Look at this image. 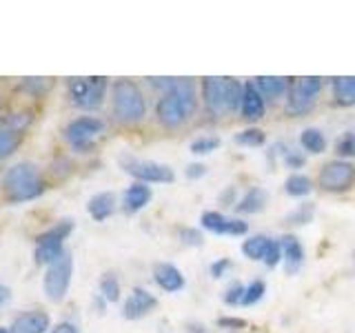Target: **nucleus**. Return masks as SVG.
<instances>
[{"label":"nucleus","instance_id":"nucleus-18","mask_svg":"<svg viewBox=\"0 0 355 333\" xmlns=\"http://www.w3.org/2000/svg\"><path fill=\"white\" fill-rule=\"evenodd\" d=\"M282 247V258L286 260V273H293L300 269V264L304 260V249L295 236H282L280 238Z\"/></svg>","mask_w":355,"mask_h":333},{"label":"nucleus","instance_id":"nucleus-31","mask_svg":"<svg viewBox=\"0 0 355 333\" xmlns=\"http://www.w3.org/2000/svg\"><path fill=\"white\" fill-rule=\"evenodd\" d=\"M49 87H51L49 78H25V80H22V89H25V92H29L31 96L47 94Z\"/></svg>","mask_w":355,"mask_h":333},{"label":"nucleus","instance_id":"nucleus-35","mask_svg":"<svg viewBox=\"0 0 355 333\" xmlns=\"http://www.w3.org/2000/svg\"><path fill=\"white\" fill-rule=\"evenodd\" d=\"M244 291H247V287H242L240 282L231 284V287L227 289V293H225V302H227V305H231V307L242 305V300H244Z\"/></svg>","mask_w":355,"mask_h":333},{"label":"nucleus","instance_id":"nucleus-22","mask_svg":"<svg viewBox=\"0 0 355 333\" xmlns=\"http://www.w3.org/2000/svg\"><path fill=\"white\" fill-rule=\"evenodd\" d=\"M333 96L340 105H355V76H344L333 80Z\"/></svg>","mask_w":355,"mask_h":333},{"label":"nucleus","instance_id":"nucleus-5","mask_svg":"<svg viewBox=\"0 0 355 333\" xmlns=\"http://www.w3.org/2000/svg\"><path fill=\"white\" fill-rule=\"evenodd\" d=\"M71 275H73V258L69 251H64L58 260L47 266V273H44V280H42L44 296H47L51 302H62L67 291H69Z\"/></svg>","mask_w":355,"mask_h":333},{"label":"nucleus","instance_id":"nucleus-8","mask_svg":"<svg viewBox=\"0 0 355 333\" xmlns=\"http://www.w3.org/2000/svg\"><path fill=\"white\" fill-rule=\"evenodd\" d=\"M120 164L129 176L136 178L138 182H173L175 180V173L171 166L160 164L155 160H140V158H133V155H120Z\"/></svg>","mask_w":355,"mask_h":333},{"label":"nucleus","instance_id":"nucleus-15","mask_svg":"<svg viewBox=\"0 0 355 333\" xmlns=\"http://www.w3.org/2000/svg\"><path fill=\"white\" fill-rule=\"evenodd\" d=\"M153 280L158 282V287L166 293H175L184 287V275L180 269L169 262H158L153 266Z\"/></svg>","mask_w":355,"mask_h":333},{"label":"nucleus","instance_id":"nucleus-19","mask_svg":"<svg viewBox=\"0 0 355 333\" xmlns=\"http://www.w3.org/2000/svg\"><path fill=\"white\" fill-rule=\"evenodd\" d=\"M87 211H89V216H92L96 222L107 220V218L116 211V196H114V194H109V191L96 194L92 200H89Z\"/></svg>","mask_w":355,"mask_h":333},{"label":"nucleus","instance_id":"nucleus-33","mask_svg":"<svg viewBox=\"0 0 355 333\" xmlns=\"http://www.w3.org/2000/svg\"><path fill=\"white\" fill-rule=\"evenodd\" d=\"M338 153L342 158H353L355 155V133H347V136H342L338 140Z\"/></svg>","mask_w":355,"mask_h":333},{"label":"nucleus","instance_id":"nucleus-10","mask_svg":"<svg viewBox=\"0 0 355 333\" xmlns=\"http://www.w3.org/2000/svg\"><path fill=\"white\" fill-rule=\"evenodd\" d=\"M105 131V122L98 120L94 116H83V118H76L71 120L69 125L64 129V138L67 142L71 144L76 149H87L92 147L94 140Z\"/></svg>","mask_w":355,"mask_h":333},{"label":"nucleus","instance_id":"nucleus-13","mask_svg":"<svg viewBox=\"0 0 355 333\" xmlns=\"http://www.w3.org/2000/svg\"><path fill=\"white\" fill-rule=\"evenodd\" d=\"M155 307H158V300H155V296L149 293L147 289L136 287L131 291V296L127 298L125 307H122V316H125L127 320H138L142 316L151 314Z\"/></svg>","mask_w":355,"mask_h":333},{"label":"nucleus","instance_id":"nucleus-36","mask_svg":"<svg viewBox=\"0 0 355 333\" xmlns=\"http://www.w3.org/2000/svg\"><path fill=\"white\" fill-rule=\"evenodd\" d=\"M280 260H282V247H280V242H273L271 240V244H269V249H266L262 262L273 269V266H277V262H280Z\"/></svg>","mask_w":355,"mask_h":333},{"label":"nucleus","instance_id":"nucleus-41","mask_svg":"<svg viewBox=\"0 0 355 333\" xmlns=\"http://www.w3.org/2000/svg\"><path fill=\"white\" fill-rule=\"evenodd\" d=\"M207 173V166L205 164H189V169H187V176L189 178H200V176H205Z\"/></svg>","mask_w":355,"mask_h":333},{"label":"nucleus","instance_id":"nucleus-26","mask_svg":"<svg viewBox=\"0 0 355 333\" xmlns=\"http://www.w3.org/2000/svg\"><path fill=\"white\" fill-rule=\"evenodd\" d=\"M284 189H286V194L288 196H295V198H302L311 191V180L306 176H288L286 178V182H284Z\"/></svg>","mask_w":355,"mask_h":333},{"label":"nucleus","instance_id":"nucleus-9","mask_svg":"<svg viewBox=\"0 0 355 333\" xmlns=\"http://www.w3.org/2000/svg\"><path fill=\"white\" fill-rule=\"evenodd\" d=\"M322 80L318 76H306V78H297L291 85V92H288V105L286 111L293 116H302L306 111L313 109L315 100L320 96Z\"/></svg>","mask_w":355,"mask_h":333},{"label":"nucleus","instance_id":"nucleus-39","mask_svg":"<svg viewBox=\"0 0 355 333\" xmlns=\"http://www.w3.org/2000/svg\"><path fill=\"white\" fill-rule=\"evenodd\" d=\"M51 333H80V331H78L73 322H58V325L51 329Z\"/></svg>","mask_w":355,"mask_h":333},{"label":"nucleus","instance_id":"nucleus-27","mask_svg":"<svg viewBox=\"0 0 355 333\" xmlns=\"http://www.w3.org/2000/svg\"><path fill=\"white\" fill-rule=\"evenodd\" d=\"M20 142V133L18 131H11V129H0V160L9 158L11 153L16 151Z\"/></svg>","mask_w":355,"mask_h":333},{"label":"nucleus","instance_id":"nucleus-14","mask_svg":"<svg viewBox=\"0 0 355 333\" xmlns=\"http://www.w3.org/2000/svg\"><path fill=\"white\" fill-rule=\"evenodd\" d=\"M49 325H51V320L44 311H27V314H20L11 322L9 331L11 333H47Z\"/></svg>","mask_w":355,"mask_h":333},{"label":"nucleus","instance_id":"nucleus-40","mask_svg":"<svg viewBox=\"0 0 355 333\" xmlns=\"http://www.w3.org/2000/svg\"><path fill=\"white\" fill-rule=\"evenodd\" d=\"M284 160H286L288 166H291V169H297V166H302V164H304V158H302L300 153H295V151H288Z\"/></svg>","mask_w":355,"mask_h":333},{"label":"nucleus","instance_id":"nucleus-12","mask_svg":"<svg viewBox=\"0 0 355 333\" xmlns=\"http://www.w3.org/2000/svg\"><path fill=\"white\" fill-rule=\"evenodd\" d=\"M202 227L218 233V236H244L249 231L247 222L244 220H236V218H227L218 214V211H207L202 214Z\"/></svg>","mask_w":355,"mask_h":333},{"label":"nucleus","instance_id":"nucleus-34","mask_svg":"<svg viewBox=\"0 0 355 333\" xmlns=\"http://www.w3.org/2000/svg\"><path fill=\"white\" fill-rule=\"evenodd\" d=\"M180 240H182V244H187V247H202V242H205L202 233L191 227H184L180 231Z\"/></svg>","mask_w":355,"mask_h":333},{"label":"nucleus","instance_id":"nucleus-17","mask_svg":"<svg viewBox=\"0 0 355 333\" xmlns=\"http://www.w3.org/2000/svg\"><path fill=\"white\" fill-rule=\"evenodd\" d=\"M151 187L144 182H133L125 191V211L127 214H136V211L144 209L151 200Z\"/></svg>","mask_w":355,"mask_h":333},{"label":"nucleus","instance_id":"nucleus-28","mask_svg":"<svg viewBox=\"0 0 355 333\" xmlns=\"http://www.w3.org/2000/svg\"><path fill=\"white\" fill-rule=\"evenodd\" d=\"M315 214V207L313 205H300L295 211H291V214L286 216V222H291V225H306V222H311V218H313Z\"/></svg>","mask_w":355,"mask_h":333},{"label":"nucleus","instance_id":"nucleus-21","mask_svg":"<svg viewBox=\"0 0 355 333\" xmlns=\"http://www.w3.org/2000/svg\"><path fill=\"white\" fill-rule=\"evenodd\" d=\"M266 200H269V196H266L264 189L262 187H253L240 200L238 211H242V214H260V211L264 209V205H266Z\"/></svg>","mask_w":355,"mask_h":333},{"label":"nucleus","instance_id":"nucleus-37","mask_svg":"<svg viewBox=\"0 0 355 333\" xmlns=\"http://www.w3.org/2000/svg\"><path fill=\"white\" fill-rule=\"evenodd\" d=\"M227 269H231V260L229 258H222V260L211 264V275H214V278H222Z\"/></svg>","mask_w":355,"mask_h":333},{"label":"nucleus","instance_id":"nucleus-3","mask_svg":"<svg viewBox=\"0 0 355 333\" xmlns=\"http://www.w3.org/2000/svg\"><path fill=\"white\" fill-rule=\"evenodd\" d=\"M3 189L9 203H29L44 191L40 169L33 162H18L9 166L3 178Z\"/></svg>","mask_w":355,"mask_h":333},{"label":"nucleus","instance_id":"nucleus-43","mask_svg":"<svg viewBox=\"0 0 355 333\" xmlns=\"http://www.w3.org/2000/svg\"><path fill=\"white\" fill-rule=\"evenodd\" d=\"M189 333H209L202 325H189Z\"/></svg>","mask_w":355,"mask_h":333},{"label":"nucleus","instance_id":"nucleus-1","mask_svg":"<svg viewBox=\"0 0 355 333\" xmlns=\"http://www.w3.org/2000/svg\"><path fill=\"white\" fill-rule=\"evenodd\" d=\"M196 109V85L189 78H173L158 100V120L164 127H180Z\"/></svg>","mask_w":355,"mask_h":333},{"label":"nucleus","instance_id":"nucleus-6","mask_svg":"<svg viewBox=\"0 0 355 333\" xmlns=\"http://www.w3.org/2000/svg\"><path fill=\"white\" fill-rule=\"evenodd\" d=\"M73 231V222L71 220H62L49 231H44L42 236L36 240V251H33V258L38 264H51L64 253V240L69 238V233Z\"/></svg>","mask_w":355,"mask_h":333},{"label":"nucleus","instance_id":"nucleus-25","mask_svg":"<svg viewBox=\"0 0 355 333\" xmlns=\"http://www.w3.org/2000/svg\"><path fill=\"white\" fill-rule=\"evenodd\" d=\"M100 296H103L107 302H118L120 300V282L114 273H105L100 278Z\"/></svg>","mask_w":355,"mask_h":333},{"label":"nucleus","instance_id":"nucleus-30","mask_svg":"<svg viewBox=\"0 0 355 333\" xmlns=\"http://www.w3.org/2000/svg\"><path fill=\"white\" fill-rule=\"evenodd\" d=\"M264 140H266L264 131H260V129H244L236 138V142L244 144V147H260V144H264Z\"/></svg>","mask_w":355,"mask_h":333},{"label":"nucleus","instance_id":"nucleus-4","mask_svg":"<svg viewBox=\"0 0 355 333\" xmlns=\"http://www.w3.org/2000/svg\"><path fill=\"white\" fill-rule=\"evenodd\" d=\"M114 116L120 122H138L147 114V103L138 89L136 83L131 80H118L114 85Z\"/></svg>","mask_w":355,"mask_h":333},{"label":"nucleus","instance_id":"nucleus-24","mask_svg":"<svg viewBox=\"0 0 355 333\" xmlns=\"http://www.w3.org/2000/svg\"><path fill=\"white\" fill-rule=\"evenodd\" d=\"M300 142H302V147L309 151V153H322L327 149V138L324 133H322L320 129H304L302 136H300Z\"/></svg>","mask_w":355,"mask_h":333},{"label":"nucleus","instance_id":"nucleus-38","mask_svg":"<svg viewBox=\"0 0 355 333\" xmlns=\"http://www.w3.org/2000/svg\"><path fill=\"white\" fill-rule=\"evenodd\" d=\"M218 325L220 327H231V329H242V327H247V320H242V318H220Z\"/></svg>","mask_w":355,"mask_h":333},{"label":"nucleus","instance_id":"nucleus-11","mask_svg":"<svg viewBox=\"0 0 355 333\" xmlns=\"http://www.w3.org/2000/svg\"><path fill=\"white\" fill-rule=\"evenodd\" d=\"M355 182V166L344 160H331L320 171V187L327 191H349Z\"/></svg>","mask_w":355,"mask_h":333},{"label":"nucleus","instance_id":"nucleus-2","mask_svg":"<svg viewBox=\"0 0 355 333\" xmlns=\"http://www.w3.org/2000/svg\"><path fill=\"white\" fill-rule=\"evenodd\" d=\"M202 96L205 105L214 116L233 114L242 105L244 85H240L236 78L227 76H209L202 80Z\"/></svg>","mask_w":355,"mask_h":333},{"label":"nucleus","instance_id":"nucleus-20","mask_svg":"<svg viewBox=\"0 0 355 333\" xmlns=\"http://www.w3.org/2000/svg\"><path fill=\"white\" fill-rule=\"evenodd\" d=\"M255 87H258V92L264 98H271V100L282 98L288 92L286 78H280V76H260L258 80H255Z\"/></svg>","mask_w":355,"mask_h":333},{"label":"nucleus","instance_id":"nucleus-16","mask_svg":"<svg viewBox=\"0 0 355 333\" xmlns=\"http://www.w3.org/2000/svg\"><path fill=\"white\" fill-rule=\"evenodd\" d=\"M240 109H242V116L247 120H260L264 116V98L253 83L244 85V96H242Z\"/></svg>","mask_w":355,"mask_h":333},{"label":"nucleus","instance_id":"nucleus-42","mask_svg":"<svg viewBox=\"0 0 355 333\" xmlns=\"http://www.w3.org/2000/svg\"><path fill=\"white\" fill-rule=\"evenodd\" d=\"M9 298H11V289L5 287V284H0V307L7 305V302H9Z\"/></svg>","mask_w":355,"mask_h":333},{"label":"nucleus","instance_id":"nucleus-7","mask_svg":"<svg viewBox=\"0 0 355 333\" xmlns=\"http://www.w3.org/2000/svg\"><path fill=\"white\" fill-rule=\"evenodd\" d=\"M107 94V78L105 76H89V78H71L69 80V98L80 109H98L103 105Z\"/></svg>","mask_w":355,"mask_h":333},{"label":"nucleus","instance_id":"nucleus-23","mask_svg":"<svg viewBox=\"0 0 355 333\" xmlns=\"http://www.w3.org/2000/svg\"><path fill=\"white\" fill-rule=\"evenodd\" d=\"M271 238L266 236H253L242 244V253L247 255L249 260H264V253L269 249Z\"/></svg>","mask_w":355,"mask_h":333},{"label":"nucleus","instance_id":"nucleus-44","mask_svg":"<svg viewBox=\"0 0 355 333\" xmlns=\"http://www.w3.org/2000/svg\"><path fill=\"white\" fill-rule=\"evenodd\" d=\"M0 333H11L9 329H3V327H0Z\"/></svg>","mask_w":355,"mask_h":333},{"label":"nucleus","instance_id":"nucleus-32","mask_svg":"<svg viewBox=\"0 0 355 333\" xmlns=\"http://www.w3.org/2000/svg\"><path fill=\"white\" fill-rule=\"evenodd\" d=\"M220 147V138L216 136H202L191 142V153H198V155H205V153H211Z\"/></svg>","mask_w":355,"mask_h":333},{"label":"nucleus","instance_id":"nucleus-29","mask_svg":"<svg viewBox=\"0 0 355 333\" xmlns=\"http://www.w3.org/2000/svg\"><path fill=\"white\" fill-rule=\"evenodd\" d=\"M264 293H266V284H264L262 280H253V282L247 287V291H244L242 305H244V307H251V305H255V302H260Z\"/></svg>","mask_w":355,"mask_h":333}]
</instances>
